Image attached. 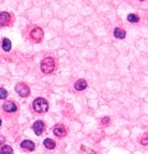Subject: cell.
I'll list each match as a JSON object with an SVG mask.
<instances>
[{
    "label": "cell",
    "instance_id": "obj_15",
    "mask_svg": "<svg viewBox=\"0 0 148 154\" xmlns=\"http://www.w3.org/2000/svg\"><path fill=\"white\" fill-rule=\"evenodd\" d=\"M127 20H128L129 22H137V21L139 20V17L136 15V14H129V15L127 16Z\"/></svg>",
    "mask_w": 148,
    "mask_h": 154
},
{
    "label": "cell",
    "instance_id": "obj_11",
    "mask_svg": "<svg viewBox=\"0 0 148 154\" xmlns=\"http://www.w3.org/2000/svg\"><path fill=\"white\" fill-rule=\"evenodd\" d=\"M113 34H115V36H116L117 39H125V37H126V31L122 30V29H120V27L115 29Z\"/></svg>",
    "mask_w": 148,
    "mask_h": 154
},
{
    "label": "cell",
    "instance_id": "obj_10",
    "mask_svg": "<svg viewBox=\"0 0 148 154\" xmlns=\"http://www.w3.org/2000/svg\"><path fill=\"white\" fill-rule=\"evenodd\" d=\"M20 145L24 148V149H27V150H34L35 149V144L31 140H22Z\"/></svg>",
    "mask_w": 148,
    "mask_h": 154
},
{
    "label": "cell",
    "instance_id": "obj_5",
    "mask_svg": "<svg viewBox=\"0 0 148 154\" xmlns=\"http://www.w3.org/2000/svg\"><path fill=\"white\" fill-rule=\"evenodd\" d=\"M34 132H35V134L36 135H40L41 133L44 132V128H45V124H44V122L43 121H38V122H35L34 123Z\"/></svg>",
    "mask_w": 148,
    "mask_h": 154
},
{
    "label": "cell",
    "instance_id": "obj_19",
    "mask_svg": "<svg viewBox=\"0 0 148 154\" xmlns=\"http://www.w3.org/2000/svg\"><path fill=\"white\" fill-rule=\"evenodd\" d=\"M0 126H1V119H0Z\"/></svg>",
    "mask_w": 148,
    "mask_h": 154
},
{
    "label": "cell",
    "instance_id": "obj_2",
    "mask_svg": "<svg viewBox=\"0 0 148 154\" xmlns=\"http://www.w3.org/2000/svg\"><path fill=\"white\" fill-rule=\"evenodd\" d=\"M55 70V61L52 57H45L41 61V71L44 73H51Z\"/></svg>",
    "mask_w": 148,
    "mask_h": 154
},
{
    "label": "cell",
    "instance_id": "obj_13",
    "mask_svg": "<svg viewBox=\"0 0 148 154\" xmlns=\"http://www.w3.org/2000/svg\"><path fill=\"white\" fill-rule=\"evenodd\" d=\"M11 49V41L9 39H4L3 40V50L4 51H10Z\"/></svg>",
    "mask_w": 148,
    "mask_h": 154
},
{
    "label": "cell",
    "instance_id": "obj_4",
    "mask_svg": "<svg viewBox=\"0 0 148 154\" xmlns=\"http://www.w3.org/2000/svg\"><path fill=\"white\" fill-rule=\"evenodd\" d=\"M30 36H31V39L35 41V42H40V41L43 40V37H44V32H43V30H41L40 27H35V29H32V30H31Z\"/></svg>",
    "mask_w": 148,
    "mask_h": 154
},
{
    "label": "cell",
    "instance_id": "obj_18",
    "mask_svg": "<svg viewBox=\"0 0 148 154\" xmlns=\"http://www.w3.org/2000/svg\"><path fill=\"white\" fill-rule=\"evenodd\" d=\"M108 122H110L108 118H105V119H103V123H108Z\"/></svg>",
    "mask_w": 148,
    "mask_h": 154
},
{
    "label": "cell",
    "instance_id": "obj_6",
    "mask_svg": "<svg viewBox=\"0 0 148 154\" xmlns=\"http://www.w3.org/2000/svg\"><path fill=\"white\" fill-rule=\"evenodd\" d=\"M10 22V14L9 13H0V26H5Z\"/></svg>",
    "mask_w": 148,
    "mask_h": 154
},
{
    "label": "cell",
    "instance_id": "obj_9",
    "mask_svg": "<svg viewBox=\"0 0 148 154\" xmlns=\"http://www.w3.org/2000/svg\"><path fill=\"white\" fill-rule=\"evenodd\" d=\"M86 87H87V82H86L84 78L76 81V83H75V90H77V91H84Z\"/></svg>",
    "mask_w": 148,
    "mask_h": 154
},
{
    "label": "cell",
    "instance_id": "obj_12",
    "mask_svg": "<svg viewBox=\"0 0 148 154\" xmlns=\"http://www.w3.org/2000/svg\"><path fill=\"white\" fill-rule=\"evenodd\" d=\"M44 145L47 148V149H50V150H52V149H54V148L56 147L55 142L52 140V139H50V138H47V139L44 140Z\"/></svg>",
    "mask_w": 148,
    "mask_h": 154
},
{
    "label": "cell",
    "instance_id": "obj_16",
    "mask_svg": "<svg viewBox=\"0 0 148 154\" xmlns=\"http://www.w3.org/2000/svg\"><path fill=\"white\" fill-rule=\"evenodd\" d=\"M8 97V91L5 88H0V99H5Z\"/></svg>",
    "mask_w": 148,
    "mask_h": 154
},
{
    "label": "cell",
    "instance_id": "obj_8",
    "mask_svg": "<svg viewBox=\"0 0 148 154\" xmlns=\"http://www.w3.org/2000/svg\"><path fill=\"white\" fill-rule=\"evenodd\" d=\"M54 133H55V135H57V137H65L66 129H65V127L62 126V124H57L54 129Z\"/></svg>",
    "mask_w": 148,
    "mask_h": 154
},
{
    "label": "cell",
    "instance_id": "obj_7",
    "mask_svg": "<svg viewBox=\"0 0 148 154\" xmlns=\"http://www.w3.org/2000/svg\"><path fill=\"white\" fill-rule=\"evenodd\" d=\"M4 109L6 112H9V113H13V112H16L17 106L14 102H11V101H8V102L4 103Z\"/></svg>",
    "mask_w": 148,
    "mask_h": 154
},
{
    "label": "cell",
    "instance_id": "obj_17",
    "mask_svg": "<svg viewBox=\"0 0 148 154\" xmlns=\"http://www.w3.org/2000/svg\"><path fill=\"white\" fill-rule=\"evenodd\" d=\"M4 140H5V138H4V137H0V145H1V144L4 143Z\"/></svg>",
    "mask_w": 148,
    "mask_h": 154
},
{
    "label": "cell",
    "instance_id": "obj_1",
    "mask_svg": "<svg viewBox=\"0 0 148 154\" xmlns=\"http://www.w3.org/2000/svg\"><path fill=\"white\" fill-rule=\"evenodd\" d=\"M32 107L34 111L38 113H45L49 109V104H47V101L45 98H36L32 102Z\"/></svg>",
    "mask_w": 148,
    "mask_h": 154
},
{
    "label": "cell",
    "instance_id": "obj_14",
    "mask_svg": "<svg viewBox=\"0 0 148 154\" xmlns=\"http://www.w3.org/2000/svg\"><path fill=\"white\" fill-rule=\"evenodd\" d=\"M0 154H13V148L10 145H4L0 149Z\"/></svg>",
    "mask_w": 148,
    "mask_h": 154
},
{
    "label": "cell",
    "instance_id": "obj_3",
    "mask_svg": "<svg viewBox=\"0 0 148 154\" xmlns=\"http://www.w3.org/2000/svg\"><path fill=\"white\" fill-rule=\"evenodd\" d=\"M15 90H16L17 94H20L21 97H27L29 93H30V88H29V86L25 85V83H17Z\"/></svg>",
    "mask_w": 148,
    "mask_h": 154
}]
</instances>
